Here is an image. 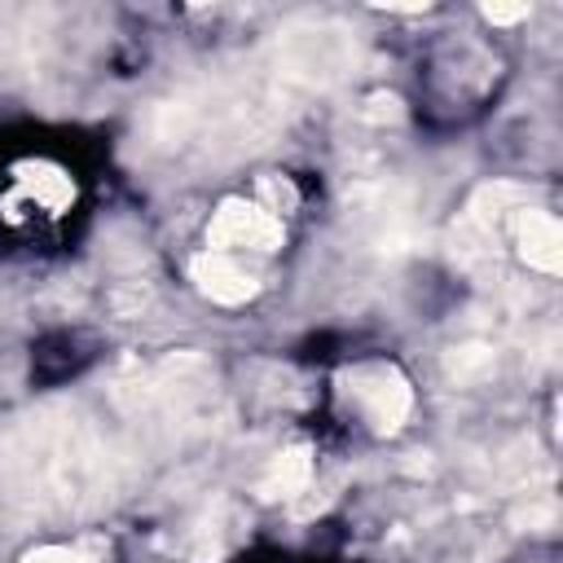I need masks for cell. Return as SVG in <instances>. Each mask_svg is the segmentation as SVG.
I'll return each instance as SVG.
<instances>
[{"mask_svg": "<svg viewBox=\"0 0 563 563\" xmlns=\"http://www.w3.org/2000/svg\"><path fill=\"white\" fill-rule=\"evenodd\" d=\"M207 242L211 251H255L268 255L282 246V220L273 216V207L246 202V198H229L216 207L211 224H207Z\"/></svg>", "mask_w": 563, "mask_h": 563, "instance_id": "3", "label": "cell"}, {"mask_svg": "<svg viewBox=\"0 0 563 563\" xmlns=\"http://www.w3.org/2000/svg\"><path fill=\"white\" fill-rule=\"evenodd\" d=\"M519 255L528 260V268L554 277L563 268V233L559 220L550 211H523L519 216Z\"/></svg>", "mask_w": 563, "mask_h": 563, "instance_id": "5", "label": "cell"}, {"mask_svg": "<svg viewBox=\"0 0 563 563\" xmlns=\"http://www.w3.org/2000/svg\"><path fill=\"white\" fill-rule=\"evenodd\" d=\"M106 471L110 462L97 431L70 409L35 413L0 444V479L9 497L31 510H70L92 501Z\"/></svg>", "mask_w": 563, "mask_h": 563, "instance_id": "1", "label": "cell"}, {"mask_svg": "<svg viewBox=\"0 0 563 563\" xmlns=\"http://www.w3.org/2000/svg\"><path fill=\"white\" fill-rule=\"evenodd\" d=\"M22 563H92V554L79 550V545H40Z\"/></svg>", "mask_w": 563, "mask_h": 563, "instance_id": "8", "label": "cell"}, {"mask_svg": "<svg viewBox=\"0 0 563 563\" xmlns=\"http://www.w3.org/2000/svg\"><path fill=\"white\" fill-rule=\"evenodd\" d=\"M493 369V347L488 343H462L444 356V374L453 383H479Z\"/></svg>", "mask_w": 563, "mask_h": 563, "instance_id": "7", "label": "cell"}, {"mask_svg": "<svg viewBox=\"0 0 563 563\" xmlns=\"http://www.w3.org/2000/svg\"><path fill=\"white\" fill-rule=\"evenodd\" d=\"M308 479H312V453H308L303 444H295V449H286V453H277V457L268 462V471L260 475L255 493H260L264 501H286V497L303 493Z\"/></svg>", "mask_w": 563, "mask_h": 563, "instance_id": "6", "label": "cell"}, {"mask_svg": "<svg viewBox=\"0 0 563 563\" xmlns=\"http://www.w3.org/2000/svg\"><path fill=\"white\" fill-rule=\"evenodd\" d=\"M343 396L347 405L374 427V431H396L405 418H409V405H413V391L405 383L400 369L383 365V361H369V365H356L343 374Z\"/></svg>", "mask_w": 563, "mask_h": 563, "instance_id": "2", "label": "cell"}, {"mask_svg": "<svg viewBox=\"0 0 563 563\" xmlns=\"http://www.w3.org/2000/svg\"><path fill=\"white\" fill-rule=\"evenodd\" d=\"M194 282L216 303H246L255 295V277L224 251H202L194 260Z\"/></svg>", "mask_w": 563, "mask_h": 563, "instance_id": "4", "label": "cell"}, {"mask_svg": "<svg viewBox=\"0 0 563 563\" xmlns=\"http://www.w3.org/2000/svg\"><path fill=\"white\" fill-rule=\"evenodd\" d=\"M532 9L528 4H484V18L497 22V26H510V22H523Z\"/></svg>", "mask_w": 563, "mask_h": 563, "instance_id": "9", "label": "cell"}]
</instances>
